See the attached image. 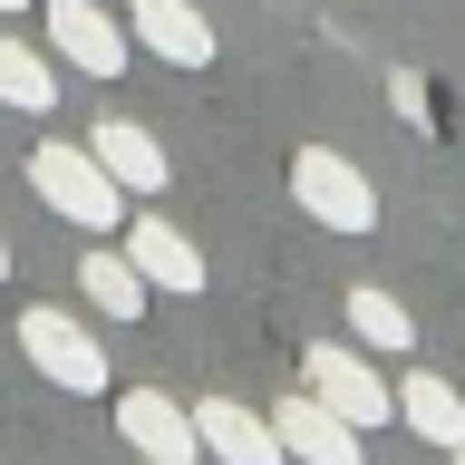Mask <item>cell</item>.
I'll list each match as a JSON object with an SVG mask.
<instances>
[{
    "instance_id": "3",
    "label": "cell",
    "mask_w": 465,
    "mask_h": 465,
    "mask_svg": "<svg viewBox=\"0 0 465 465\" xmlns=\"http://www.w3.org/2000/svg\"><path fill=\"white\" fill-rule=\"evenodd\" d=\"M291 203H301L320 232H378V184L349 165L340 145H301V155H291Z\"/></svg>"
},
{
    "instance_id": "16",
    "label": "cell",
    "mask_w": 465,
    "mask_h": 465,
    "mask_svg": "<svg viewBox=\"0 0 465 465\" xmlns=\"http://www.w3.org/2000/svg\"><path fill=\"white\" fill-rule=\"evenodd\" d=\"M0 272H10V242H0Z\"/></svg>"
},
{
    "instance_id": "13",
    "label": "cell",
    "mask_w": 465,
    "mask_h": 465,
    "mask_svg": "<svg viewBox=\"0 0 465 465\" xmlns=\"http://www.w3.org/2000/svg\"><path fill=\"white\" fill-rule=\"evenodd\" d=\"M349 340H359V349H388V359H407V349H417V320H407L398 291L359 282V291H349Z\"/></svg>"
},
{
    "instance_id": "17",
    "label": "cell",
    "mask_w": 465,
    "mask_h": 465,
    "mask_svg": "<svg viewBox=\"0 0 465 465\" xmlns=\"http://www.w3.org/2000/svg\"><path fill=\"white\" fill-rule=\"evenodd\" d=\"M0 10H29V0H0Z\"/></svg>"
},
{
    "instance_id": "5",
    "label": "cell",
    "mask_w": 465,
    "mask_h": 465,
    "mask_svg": "<svg viewBox=\"0 0 465 465\" xmlns=\"http://www.w3.org/2000/svg\"><path fill=\"white\" fill-rule=\"evenodd\" d=\"M272 436H282L291 465H369V436L349 427L330 398H311V388H291V398L272 407Z\"/></svg>"
},
{
    "instance_id": "4",
    "label": "cell",
    "mask_w": 465,
    "mask_h": 465,
    "mask_svg": "<svg viewBox=\"0 0 465 465\" xmlns=\"http://www.w3.org/2000/svg\"><path fill=\"white\" fill-rule=\"evenodd\" d=\"M301 388H311V398H330L359 436L388 427V407H398V388L369 369V349H359V340H311V359H301Z\"/></svg>"
},
{
    "instance_id": "1",
    "label": "cell",
    "mask_w": 465,
    "mask_h": 465,
    "mask_svg": "<svg viewBox=\"0 0 465 465\" xmlns=\"http://www.w3.org/2000/svg\"><path fill=\"white\" fill-rule=\"evenodd\" d=\"M29 194L49 203L58 223H78V232H116V223H126V184H116L87 145H68V136L29 145Z\"/></svg>"
},
{
    "instance_id": "18",
    "label": "cell",
    "mask_w": 465,
    "mask_h": 465,
    "mask_svg": "<svg viewBox=\"0 0 465 465\" xmlns=\"http://www.w3.org/2000/svg\"><path fill=\"white\" fill-rule=\"evenodd\" d=\"M456 465H465V446H456Z\"/></svg>"
},
{
    "instance_id": "11",
    "label": "cell",
    "mask_w": 465,
    "mask_h": 465,
    "mask_svg": "<svg viewBox=\"0 0 465 465\" xmlns=\"http://www.w3.org/2000/svg\"><path fill=\"white\" fill-rule=\"evenodd\" d=\"M194 436H203V465H291L282 436H272V417H252V407H232V398H203Z\"/></svg>"
},
{
    "instance_id": "9",
    "label": "cell",
    "mask_w": 465,
    "mask_h": 465,
    "mask_svg": "<svg viewBox=\"0 0 465 465\" xmlns=\"http://www.w3.org/2000/svg\"><path fill=\"white\" fill-rule=\"evenodd\" d=\"M116 232H126L116 252L145 272V291H203V252H194V232H174L155 203H145V213H126Z\"/></svg>"
},
{
    "instance_id": "7",
    "label": "cell",
    "mask_w": 465,
    "mask_h": 465,
    "mask_svg": "<svg viewBox=\"0 0 465 465\" xmlns=\"http://www.w3.org/2000/svg\"><path fill=\"white\" fill-rule=\"evenodd\" d=\"M126 39L145 58H165V68H213V49H223L194 0H126Z\"/></svg>"
},
{
    "instance_id": "8",
    "label": "cell",
    "mask_w": 465,
    "mask_h": 465,
    "mask_svg": "<svg viewBox=\"0 0 465 465\" xmlns=\"http://www.w3.org/2000/svg\"><path fill=\"white\" fill-rule=\"evenodd\" d=\"M116 436L136 446L145 465H203V436H194V407L155 398V388H126L116 398Z\"/></svg>"
},
{
    "instance_id": "12",
    "label": "cell",
    "mask_w": 465,
    "mask_h": 465,
    "mask_svg": "<svg viewBox=\"0 0 465 465\" xmlns=\"http://www.w3.org/2000/svg\"><path fill=\"white\" fill-rule=\"evenodd\" d=\"M398 417L427 436V446H446V456L465 446V398H456V378H436V369H407L398 378Z\"/></svg>"
},
{
    "instance_id": "10",
    "label": "cell",
    "mask_w": 465,
    "mask_h": 465,
    "mask_svg": "<svg viewBox=\"0 0 465 465\" xmlns=\"http://www.w3.org/2000/svg\"><path fill=\"white\" fill-rule=\"evenodd\" d=\"M87 155H97V165L116 174V184H126V203H155L174 184V155L155 136H145L136 116H107V126H97V136H87Z\"/></svg>"
},
{
    "instance_id": "6",
    "label": "cell",
    "mask_w": 465,
    "mask_h": 465,
    "mask_svg": "<svg viewBox=\"0 0 465 465\" xmlns=\"http://www.w3.org/2000/svg\"><path fill=\"white\" fill-rule=\"evenodd\" d=\"M39 10H49V49L68 58L78 78H126V49H136L126 20H107L97 0H39Z\"/></svg>"
},
{
    "instance_id": "2",
    "label": "cell",
    "mask_w": 465,
    "mask_h": 465,
    "mask_svg": "<svg viewBox=\"0 0 465 465\" xmlns=\"http://www.w3.org/2000/svg\"><path fill=\"white\" fill-rule=\"evenodd\" d=\"M20 359L49 378V388H78V398L107 388V349H97V330H78L68 301H29L20 311Z\"/></svg>"
},
{
    "instance_id": "14",
    "label": "cell",
    "mask_w": 465,
    "mask_h": 465,
    "mask_svg": "<svg viewBox=\"0 0 465 465\" xmlns=\"http://www.w3.org/2000/svg\"><path fill=\"white\" fill-rule=\"evenodd\" d=\"M78 291H87V311H107V320H136L145 301H155L126 252H78Z\"/></svg>"
},
{
    "instance_id": "15",
    "label": "cell",
    "mask_w": 465,
    "mask_h": 465,
    "mask_svg": "<svg viewBox=\"0 0 465 465\" xmlns=\"http://www.w3.org/2000/svg\"><path fill=\"white\" fill-rule=\"evenodd\" d=\"M0 107H20V116H49V107H58L49 58H39V49H20V39H0Z\"/></svg>"
}]
</instances>
